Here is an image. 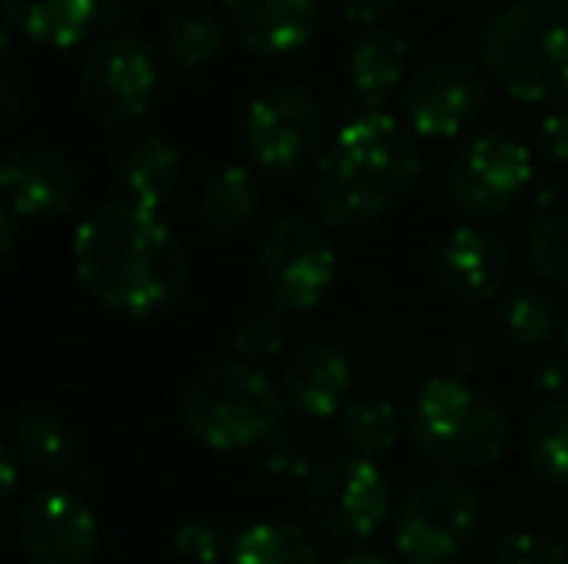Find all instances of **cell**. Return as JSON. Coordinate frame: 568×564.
I'll use <instances>...</instances> for the list:
<instances>
[{
	"label": "cell",
	"instance_id": "1",
	"mask_svg": "<svg viewBox=\"0 0 568 564\" xmlns=\"http://www.w3.org/2000/svg\"><path fill=\"white\" fill-rule=\"evenodd\" d=\"M70 259L85 294L124 317L163 314L190 286L186 240L159 209L128 197L98 205L74 228Z\"/></svg>",
	"mask_w": 568,
	"mask_h": 564
},
{
	"label": "cell",
	"instance_id": "2",
	"mask_svg": "<svg viewBox=\"0 0 568 564\" xmlns=\"http://www.w3.org/2000/svg\"><path fill=\"white\" fill-rule=\"evenodd\" d=\"M422 178L410 129L387 113H359L333 136L314 166V209L329 228H356L387 217Z\"/></svg>",
	"mask_w": 568,
	"mask_h": 564
},
{
	"label": "cell",
	"instance_id": "3",
	"mask_svg": "<svg viewBox=\"0 0 568 564\" xmlns=\"http://www.w3.org/2000/svg\"><path fill=\"white\" fill-rule=\"evenodd\" d=\"M479 62L523 105L568 101V0H518L484 28Z\"/></svg>",
	"mask_w": 568,
	"mask_h": 564
},
{
	"label": "cell",
	"instance_id": "4",
	"mask_svg": "<svg viewBox=\"0 0 568 564\" xmlns=\"http://www.w3.org/2000/svg\"><path fill=\"white\" fill-rule=\"evenodd\" d=\"M182 425L213 452L263 449L283 429V387L252 360H221L202 368L182 391Z\"/></svg>",
	"mask_w": 568,
	"mask_h": 564
},
{
	"label": "cell",
	"instance_id": "5",
	"mask_svg": "<svg viewBox=\"0 0 568 564\" xmlns=\"http://www.w3.org/2000/svg\"><path fill=\"white\" fill-rule=\"evenodd\" d=\"M410 441L437 472H484L507 452V418L464 376H434L414 394Z\"/></svg>",
	"mask_w": 568,
	"mask_h": 564
},
{
	"label": "cell",
	"instance_id": "6",
	"mask_svg": "<svg viewBox=\"0 0 568 564\" xmlns=\"http://www.w3.org/2000/svg\"><path fill=\"white\" fill-rule=\"evenodd\" d=\"M244 147L252 166L267 178H302L325 151V113L317 98L298 82L263 90L244 113Z\"/></svg>",
	"mask_w": 568,
	"mask_h": 564
},
{
	"label": "cell",
	"instance_id": "7",
	"mask_svg": "<svg viewBox=\"0 0 568 564\" xmlns=\"http://www.w3.org/2000/svg\"><path fill=\"white\" fill-rule=\"evenodd\" d=\"M479 534V495L460 475H429L395 506V550L406 564H456Z\"/></svg>",
	"mask_w": 568,
	"mask_h": 564
},
{
	"label": "cell",
	"instance_id": "8",
	"mask_svg": "<svg viewBox=\"0 0 568 564\" xmlns=\"http://www.w3.org/2000/svg\"><path fill=\"white\" fill-rule=\"evenodd\" d=\"M260 271L271 290V301L286 314H310L329 298L337 283V248L325 221L278 217L260 244Z\"/></svg>",
	"mask_w": 568,
	"mask_h": 564
},
{
	"label": "cell",
	"instance_id": "9",
	"mask_svg": "<svg viewBox=\"0 0 568 564\" xmlns=\"http://www.w3.org/2000/svg\"><path fill=\"white\" fill-rule=\"evenodd\" d=\"M159 93V59L143 39L113 31L85 51L78 66V101L93 121L124 129L151 113Z\"/></svg>",
	"mask_w": 568,
	"mask_h": 564
},
{
	"label": "cell",
	"instance_id": "10",
	"mask_svg": "<svg viewBox=\"0 0 568 564\" xmlns=\"http://www.w3.org/2000/svg\"><path fill=\"white\" fill-rule=\"evenodd\" d=\"M534 182V151L507 132L464 140L445 163V194L460 213L479 221L503 217Z\"/></svg>",
	"mask_w": 568,
	"mask_h": 564
},
{
	"label": "cell",
	"instance_id": "11",
	"mask_svg": "<svg viewBox=\"0 0 568 564\" xmlns=\"http://www.w3.org/2000/svg\"><path fill=\"white\" fill-rule=\"evenodd\" d=\"M306 514L322 534L341 542H364L387 522L390 483L367 457H333L306 480Z\"/></svg>",
	"mask_w": 568,
	"mask_h": 564
},
{
	"label": "cell",
	"instance_id": "12",
	"mask_svg": "<svg viewBox=\"0 0 568 564\" xmlns=\"http://www.w3.org/2000/svg\"><path fill=\"white\" fill-rule=\"evenodd\" d=\"M16 537L31 564H93L101 526L93 506L62 483H43L20 503Z\"/></svg>",
	"mask_w": 568,
	"mask_h": 564
},
{
	"label": "cell",
	"instance_id": "13",
	"mask_svg": "<svg viewBox=\"0 0 568 564\" xmlns=\"http://www.w3.org/2000/svg\"><path fill=\"white\" fill-rule=\"evenodd\" d=\"M487 82L471 62L437 59L414 70L403 85V116L414 136L453 140L484 113Z\"/></svg>",
	"mask_w": 568,
	"mask_h": 564
},
{
	"label": "cell",
	"instance_id": "14",
	"mask_svg": "<svg viewBox=\"0 0 568 564\" xmlns=\"http://www.w3.org/2000/svg\"><path fill=\"white\" fill-rule=\"evenodd\" d=\"M0 197L20 221L62 217L78 205V171L51 143H20L0 158Z\"/></svg>",
	"mask_w": 568,
	"mask_h": 564
},
{
	"label": "cell",
	"instance_id": "15",
	"mask_svg": "<svg viewBox=\"0 0 568 564\" xmlns=\"http://www.w3.org/2000/svg\"><path fill=\"white\" fill-rule=\"evenodd\" d=\"M510 271V248L495 228L460 225L437 252V283L453 301L479 306L503 290Z\"/></svg>",
	"mask_w": 568,
	"mask_h": 564
},
{
	"label": "cell",
	"instance_id": "16",
	"mask_svg": "<svg viewBox=\"0 0 568 564\" xmlns=\"http://www.w3.org/2000/svg\"><path fill=\"white\" fill-rule=\"evenodd\" d=\"M229 28L260 59H286L310 43L322 0H221Z\"/></svg>",
	"mask_w": 568,
	"mask_h": 564
},
{
	"label": "cell",
	"instance_id": "17",
	"mask_svg": "<svg viewBox=\"0 0 568 564\" xmlns=\"http://www.w3.org/2000/svg\"><path fill=\"white\" fill-rule=\"evenodd\" d=\"M278 387H283L286 407L298 410L302 418H314V422L341 418L352 394V363L337 345L317 340L286 360Z\"/></svg>",
	"mask_w": 568,
	"mask_h": 564
},
{
	"label": "cell",
	"instance_id": "18",
	"mask_svg": "<svg viewBox=\"0 0 568 564\" xmlns=\"http://www.w3.org/2000/svg\"><path fill=\"white\" fill-rule=\"evenodd\" d=\"M406 66H410V47L398 31L379 28V23L359 28L344 51V74H348L352 101L359 113H375L390 93L403 90Z\"/></svg>",
	"mask_w": 568,
	"mask_h": 564
},
{
	"label": "cell",
	"instance_id": "19",
	"mask_svg": "<svg viewBox=\"0 0 568 564\" xmlns=\"http://www.w3.org/2000/svg\"><path fill=\"white\" fill-rule=\"evenodd\" d=\"M12 31L28 35L39 47H70L85 43L93 31L116 20L113 0H0Z\"/></svg>",
	"mask_w": 568,
	"mask_h": 564
},
{
	"label": "cell",
	"instance_id": "20",
	"mask_svg": "<svg viewBox=\"0 0 568 564\" xmlns=\"http://www.w3.org/2000/svg\"><path fill=\"white\" fill-rule=\"evenodd\" d=\"M526 252L541 279L568 290V171L549 178L534 197L526 221Z\"/></svg>",
	"mask_w": 568,
	"mask_h": 564
},
{
	"label": "cell",
	"instance_id": "21",
	"mask_svg": "<svg viewBox=\"0 0 568 564\" xmlns=\"http://www.w3.org/2000/svg\"><path fill=\"white\" fill-rule=\"evenodd\" d=\"M182 174V151L163 136H143L128 143L116 163V186L128 202L163 209Z\"/></svg>",
	"mask_w": 568,
	"mask_h": 564
},
{
	"label": "cell",
	"instance_id": "22",
	"mask_svg": "<svg viewBox=\"0 0 568 564\" xmlns=\"http://www.w3.org/2000/svg\"><path fill=\"white\" fill-rule=\"evenodd\" d=\"M12 444H16V457L36 475H43L47 483H62L78 464V437L67 425V418L54 414V410L36 407L16 418Z\"/></svg>",
	"mask_w": 568,
	"mask_h": 564
},
{
	"label": "cell",
	"instance_id": "23",
	"mask_svg": "<svg viewBox=\"0 0 568 564\" xmlns=\"http://www.w3.org/2000/svg\"><path fill=\"white\" fill-rule=\"evenodd\" d=\"M263 205L260 174L252 166L229 163L205 182L202 202H197V217L213 228V233H244Z\"/></svg>",
	"mask_w": 568,
	"mask_h": 564
},
{
	"label": "cell",
	"instance_id": "24",
	"mask_svg": "<svg viewBox=\"0 0 568 564\" xmlns=\"http://www.w3.org/2000/svg\"><path fill=\"white\" fill-rule=\"evenodd\" d=\"M229 564H322V553L298 522L271 519L232 534Z\"/></svg>",
	"mask_w": 568,
	"mask_h": 564
},
{
	"label": "cell",
	"instance_id": "25",
	"mask_svg": "<svg viewBox=\"0 0 568 564\" xmlns=\"http://www.w3.org/2000/svg\"><path fill=\"white\" fill-rule=\"evenodd\" d=\"M499 329L515 348H549V340L561 329V309L554 294L538 286H515L499 301Z\"/></svg>",
	"mask_w": 568,
	"mask_h": 564
},
{
	"label": "cell",
	"instance_id": "26",
	"mask_svg": "<svg viewBox=\"0 0 568 564\" xmlns=\"http://www.w3.org/2000/svg\"><path fill=\"white\" fill-rule=\"evenodd\" d=\"M526 457L546 483L568 491V394L546 399L526 422Z\"/></svg>",
	"mask_w": 568,
	"mask_h": 564
},
{
	"label": "cell",
	"instance_id": "27",
	"mask_svg": "<svg viewBox=\"0 0 568 564\" xmlns=\"http://www.w3.org/2000/svg\"><path fill=\"white\" fill-rule=\"evenodd\" d=\"M221 20L202 8H182L174 12L171 20L163 23V47H166V59L174 62L179 70H197L221 51Z\"/></svg>",
	"mask_w": 568,
	"mask_h": 564
},
{
	"label": "cell",
	"instance_id": "28",
	"mask_svg": "<svg viewBox=\"0 0 568 564\" xmlns=\"http://www.w3.org/2000/svg\"><path fill=\"white\" fill-rule=\"evenodd\" d=\"M341 437L348 452L367 460H379L383 452L395 449L398 441V410L387 399H364L348 402L341 410Z\"/></svg>",
	"mask_w": 568,
	"mask_h": 564
},
{
	"label": "cell",
	"instance_id": "29",
	"mask_svg": "<svg viewBox=\"0 0 568 564\" xmlns=\"http://www.w3.org/2000/svg\"><path fill=\"white\" fill-rule=\"evenodd\" d=\"M286 337H291V325H286V309L283 306H255L232 325V352L240 360H252V363H263V360H275L278 352L286 348Z\"/></svg>",
	"mask_w": 568,
	"mask_h": 564
},
{
	"label": "cell",
	"instance_id": "30",
	"mask_svg": "<svg viewBox=\"0 0 568 564\" xmlns=\"http://www.w3.org/2000/svg\"><path fill=\"white\" fill-rule=\"evenodd\" d=\"M174 550L194 564H221L229 561L232 534L213 519H186L174 530Z\"/></svg>",
	"mask_w": 568,
	"mask_h": 564
},
{
	"label": "cell",
	"instance_id": "31",
	"mask_svg": "<svg viewBox=\"0 0 568 564\" xmlns=\"http://www.w3.org/2000/svg\"><path fill=\"white\" fill-rule=\"evenodd\" d=\"M491 564H568L565 545L549 542L530 530H510L491 550Z\"/></svg>",
	"mask_w": 568,
	"mask_h": 564
},
{
	"label": "cell",
	"instance_id": "32",
	"mask_svg": "<svg viewBox=\"0 0 568 564\" xmlns=\"http://www.w3.org/2000/svg\"><path fill=\"white\" fill-rule=\"evenodd\" d=\"M263 468L275 480H310L314 475V457H310L306 441H298L294 433L278 429L267 444H263Z\"/></svg>",
	"mask_w": 568,
	"mask_h": 564
},
{
	"label": "cell",
	"instance_id": "33",
	"mask_svg": "<svg viewBox=\"0 0 568 564\" xmlns=\"http://www.w3.org/2000/svg\"><path fill=\"white\" fill-rule=\"evenodd\" d=\"M530 387L541 399H561V394H568V348H549V352H541L534 360Z\"/></svg>",
	"mask_w": 568,
	"mask_h": 564
},
{
	"label": "cell",
	"instance_id": "34",
	"mask_svg": "<svg viewBox=\"0 0 568 564\" xmlns=\"http://www.w3.org/2000/svg\"><path fill=\"white\" fill-rule=\"evenodd\" d=\"M534 147H538V155H546L549 163H568V101L554 105L538 121Z\"/></svg>",
	"mask_w": 568,
	"mask_h": 564
},
{
	"label": "cell",
	"instance_id": "35",
	"mask_svg": "<svg viewBox=\"0 0 568 564\" xmlns=\"http://www.w3.org/2000/svg\"><path fill=\"white\" fill-rule=\"evenodd\" d=\"M333 4H337V12L344 16V20L367 28V23H379L383 16L398 4V0H333Z\"/></svg>",
	"mask_w": 568,
	"mask_h": 564
},
{
	"label": "cell",
	"instance_id": "36",
	"mask_svg": "<svg viewBox=\"0 0 568 564\" xmlns=\"http://www.w3.org/2000/svg\"><path fill=\"white\" fill-rule=\"evenodd\" d=\"M16 491H20V464H16L12 452L0 444V506L12 503Z\"/></svg>",
	"mask_w": 568,
	"mask_h": 564
},
{
	"label": "cell",
	"instance_id": "37",
	"mask_svg": "<svg viewBox=\"0 0 568 564\" xmlns=\"http://www.w3.org/2000/svg\"><path fill=\"white\" fill-rule=\"evenodd\" d=\"M16 240H20V213L0 197V259L12 256Z\"/></svg>",
	"mask_w": 568,
	"mask_h": 564
},
{
	"label": "cell",
	"instance_id": "38",
	"mask_svg": "<svg viewBox=\"0 0 568 564\" xmlns=\"http://www.w3.org/2000/svg\"><path fill=\"white\" fill-rule=\"evenodd\" d=\"M16 109H20V93L12 90V82H8L4 74H0V121H12L16 116Z\"/></svg>",
	"mask_w": 568,
	"mask_h": 564
},
{
	"label": "cell",
	"instance_id": "39",
	"mask_svg": "<svg viewBox=\"0 0 568 564\" xmlns=\"http://www.w3.org/2000/svg\"><path fill=\"white\" fill-rule=\"evenodd\" d=\"M337 564H398V561L379 550H356V553H348V557H341Z\"/></svg>",
	"mask_w": 568,
	"mask_h": 564
},
{
	"label": "cell",
	"instance_id": "40",
	"mask_svg": "<svg viewBox=\"0 0 568 564\" xmlns=\"http://www.w3.org/2000/svg\"><path fill=\"white\" fill-rule=\"evenodd\" d=\"M8 47H12V23H8L4 8H0V66H4V59H8Z\"/></svg>",
	"mask_w": 568,
	"mask_h": 564
},
{
	"label": "cell",
	"instance_id": "41",
	"mask_svg": "<svg viewBox=\"0 0 568 564\" xmlns=\"http://www.w3.org/2000/svg\"><path fill=\"white\" fill-rule=\"evenodd\" d=\"M565 348H568V314H565Z\"/></svg>",
	"mask_w": 568,
	"mask_h": 564
},
{
	"label": "cell",
	"instance_id": "42",
	"mask_svg": "<svg viewBox=\"0 0 568 564\" xmlns=\"http://www.w3.org/2000/svg\"><path fill=\"white\" fill-rule=\"evenodd\" d=\"M565 553H568V530H565Z\"/></svg>",
	"mask_w": 568,
	"mask_h": 564
}]
</instances>
